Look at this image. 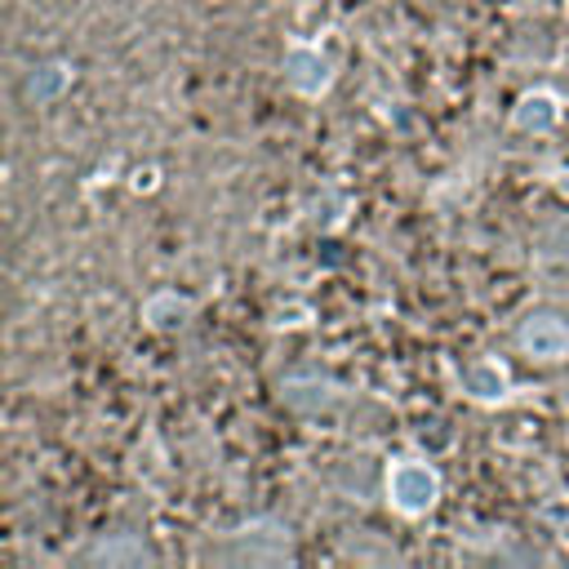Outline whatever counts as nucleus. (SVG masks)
<instances>
[{
  "mask_svg": "<svg viewBox=\"0 0 569 569\" xmlns=\"http://www.w3.org/2000/svg\"><path fill=\"white\" fill-rule=\"evenodd\" d=\"M507 351L516 365L533 373L569 369V307L565 302H529L507 325Z\"/></svg>",
  "mask_w": 569,
  "mask_h": 569,
  "instance_id": "f257e3e1",
  "label": "nucleus"
},
{
  "mask_svg": "<svg viewBox=\"0 0 569 569\" xmlns=\"http://www.w3.org/2000/svg\"><path fill=\"white\" fill-rule=\"evenodd\" d=\"M387 498L405 516H427L440 498V471L422 458H405L387 471Z\"/></svg>",
  "mask_w": 569,
  "mask_h": 569,
  "instance_id": "f03ea898",
  "label": "nucleus"
},
{
  "mask_svg": "<svg viewBox=\"0 0 569 569\" xmlns=\"http://www.w3.org/2000/svg\"><path fill=\"white\" fill-rule=\"evenodd\" d=\"M467 387L476 391V396H485V400H493V396H502V387H507V378H502V369L498 365H476L471 373H467Z\"/></svg>",
  "mask_w": 569,
  "mask_h": 569,
  "instance_id": "7ed1b4c3",
  "label": "nucleus"
},
{
  "mask_svg": "<svg viewBox=\"0 0 569 569\" xmlns=\"http://www.w3.org/2000/svg\"><path fill=\"white\" fill-rule=\"evenodd\" d=\"M551 116H556V111H551V102H547L542 93H538V98H525V102H520V124H547Z\"/></svg>",
  "mask_w": 569,
  "mask_h": 569,
  "instance_id": "20e7f679",
  "label": "nucleus"
},
{
  "mask_svg": "<svg viewBox=\"0 0 569 569\" xmlns=\"http://www.w3.org/2000/svg\"><path fill=\"white\" fill-rule=\"evenodd\" d=\"M556 391H560V405L569 409V369H560V373H556Z\"/></svg>",
  "mask_w": 569,
  "mask_h": 569,
  "instance_id": "39448f33",
  "label": "nucleus"
}]
</instances>
